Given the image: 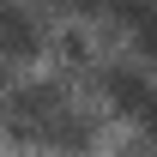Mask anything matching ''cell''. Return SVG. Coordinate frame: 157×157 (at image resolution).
Here are the masks:
<instances>
[{
  "label": "cell",
  "mask_w": 157,
  "mask_h": 157,
  "mask_svg": "<svg viewBox=\"0 0 157 157\" xmlns=\"http://www.w3.org/2000/svg\"><path fill=\"white\" fill-rule=\"evenodd\" d=\"M42 55V24L30 6L18 0H0V60H30Z\"/></svg>",
  "instance_id": "2"
},
{
  "label": "cell",
  "mask_w": 157,
  "mask_h": 157,
  "mask_svg": "<svg viewBox=\"0 0 157 157\" xmlns=\"http://www.w3.org/2000/svg\"><path fill=\"white\" fill-rule=\"evenodd\" d=\"M55 6H67V12H103L109 0H55Z\"/></svg>",
  "instance_id": "6"
},
{
  "label": "cell",
  "mask_w": 157,
  "mask_h": 157,
  "mask_svg": "<svg viewBox=\"0 0 157 157\" xmlns=\"http://www.w3.org/2000/svg\"><path fill=\"white\" fill-rule=\"evenodd\" d=\"M139 127H145V139H151V145H157V85H151V97H145V109H139Z\"/></svg>",
  "instance_id": "5"
},
{
  "label": "cell",
  "mask_w": 157,
  "mask_h": 157,
  "mask_svg": "<svg viewBox=\"0 0 157 157\" xmlns=\"http://www.w3.org/2000/svg\"><path fill=\"white\" fill-rule=\"evenodd\" d=\"M115 18L145 60H157V0H115Z\"/></svg>",
  "instance_id": "4"
},
{
  "label": "cell",
  "mask_w": 157,
  "mask_h": 157,
  "mask_svg": "<svg viewBox=\"0 0 157 157\" xmlns=\"http://www.w3.org/2000/svg\"><path fill=\"white\" fill-rule=\"evenodd\" d=\"M97 85H103V97H109V109H121V115H139L157 78H145V67L109 60V67H97Z\"/></svg>",
  "instance_id": "3"
},
{
  "label": "cell",
  "mask_w": 157,
  "mask_h": 157,
  "mask_svg": "<svg viewBox=\"0 0 157 157\" xmlns=\"http://www.w3.org/2000/svg\"><path fill=\"white\" fill-rule=\"evenodd\" d=\"M0 127L18 145H55L67 157H78L91 145V133H97L91 115L60 85H12V91H0Z\"/></svg>",
  "instance_id": "1"
},
{
  "label": "cell",
  "mask_w": 157,
  "mask_h": 157,
  "mask_svg": "<svg viewBox=\"0 0 157 157\" xmlns=\"http://www.w3.org/2000/svg\"><path fill=\"white\" fill-rule=\"evenodd\" d=\"M127 157H145V151H127Z\"/></svg>",
  "instance_id": "7"
}]
</instances>
